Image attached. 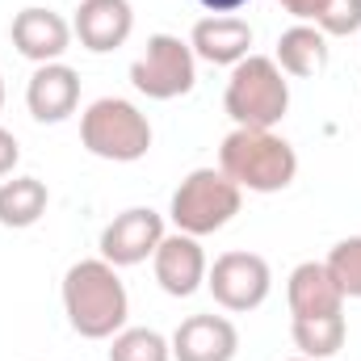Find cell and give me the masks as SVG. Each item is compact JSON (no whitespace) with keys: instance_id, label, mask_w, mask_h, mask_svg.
Returning a JSON list of instances; mask_svg holds the SVG:
<instances>
[{"instance_id":"6da1fadb","label":"cell","mask_w":361,"mask_h":361,"mask_svg":"<svg viewBox=\"0 0 361 361\" xmlns=\"http://www.w3.org/2000/svg\"><path fill=\"white\" fill-rule=\"evenodd\" d=\"M63 311L76 336L85 341H109L126 328L130 298L118 269L109 261H76L63 273Z\"/></svg>"},{"instance_id":"7a4b0ae2","label":"cell","mask_w":361,"mask_h":361,"mask_svg":"<svg viewBox=\"0 0 361 361\" xmlns=\"http://www.w3.org/2000/svg\"><path fill=\"white\" fill-rule=\"evenodd\" d=\"M219 169L248 193H281L298 177V152L273 130L235 126L219 147Z\"/></svg>"},{"instance_id":"3957f363","label":"cell","mask_w":361,"mask_h":361,"mask_svg":"<svg viewBox=\"0 0 361 361\" xmlns=\"http://www.w3.org/2000/svg\"><path fill=\"white\" fill-rule=\"evenodd\" d=\"M223 109L235 126H252V130H273L286 109H290V80L286 72L273 63L269 55H248L231 68L227 92H223Z\"/></svg>"},{"instance_id":"277c9868","label":"cell","mask_w":361,"mask_h":361,"mask_svg":"<svg viewBox=\"0 0 361 361\" xmlns=\"http://www.w3.org/2000/svg\"><path fill=\"white\" fill-rule=\"evenodd\" d=\"M80 143L97 160L135 164V160H143L152 152V122L135 101L101 97L80 118Z\"/></svg>"},{"instance_id":"5b68a950","label":"cell","mask_w":361,"mask_h":361,"mask_svg":"<svg viewBox=\"0 0 361 361\" xmlns=\"http://www.w3.org/2000/svg\"><path fill=\"white\" fill-rule=\"evenodd\" d=\"M240 206H244V189L223 169H193L177 185V193H173L169 219L177 223V231L202 240V235L223 231L240 214Z\"/></svg>"},{"instance_id":"8992f818","label":"cell","mask_w":361,"mask_h":361,"mask_svg":"<svg viewBox=\"0 0 361 361\" xmlns=\"http://www.w3.org/2000/svg\"><path fill=\"white\" fill-rule=\"evenodd\" d=\"M130 85L152 101H177L197 85V55L177 34H152L147 51L130 63Z\"/></svg>"},{"instance_id":"52a82bcc","label":"cell","mask_w":361,"mask_h":361,"mask_svg":"<svg viewBox=\"0 0 361 361\" xmlns=\"http://www.w3.org/2000/svg\"><path fill=\"white\" fill-rule=\"evenodd\" d=\"M206 290L223 311H257L273 290V269L257 252H223L206 269Z\"/></svg>"},{"instance_id":"ba28073f","label":"cell","mask_w":361,"mask_h":361,"mask_svg":"<svg viewBox=\"0 0 361 361\" xmlns=\"http://www.w3.org/2000/svg\"><path fill=\"white\" fill-rule=\"evenodd\" d=\"M164 235V219L152 206H130L101 231V261H109L114 269L143 265L147 257H156Z\"/></svg>"},{"instance_id":"9c48e42d","label":"cell","mask_w":361,"mask_h":361,"mask_svg":"<svg viewBox=\"0 0 361 361\" xmlns=\"http://www.w3.org/2000/svg\"><path fill=\"white\" fill-rule=\"evenodd\" d=\"M152 269H156V281H160L164 294L189 298V294H197L206 286V269L210 265H206V252H202V244L193 235L173 231V235L160 240V248L152 257Z\"/></svg>"},{"instance_id":"30bf717a","label":"cell","mask_w":361,"mask_h":361,"mask_svg":"<svg viewBox=\"0 0 361 361\" xmlns=\"http://www.w3.org/2000/svg\"><path fill=\"white\" fill-rule=\"evenodd\" d=\"M8 34H13V47L30 59V63H59L63 59V51L72 47V25L59 17V13H51V8H38V4H30V8H21L17 17H13V25H8Z\"/></svg>"},{"instance_id":"8fae6325","label":"cell","mask_w":361,"mask_h":361,"mask_svg":"<svg viewBox=\"0 0 361 361\" xmlns=\"http://www.w3.org/2000/svg\"><path fill=\"white\" fill-rule=\"evenodd\" d=\"M135 30V8L130 0H80L76 17H72V34L80 38V47L92 55H109L118 51Z\"/></svg>"},{"instance_id":"7c38bea8","label":"cell","mask_w":361,"mask_h":361,"mask_svg":"<svg viewBox=\"0 0 361 361\" xmlns=\"http://www.w3.org/2000/svg\"><path fill=\"white\" fill-rule=\"evenodd\" d=\"M240 332L227 315H189L173 332V361H235Z\"/></svg>"},{"instance_id":"4fadbf2b","label":"cell","mask_w":361,"mask_h":361,"mask_svg":"<svg viewBox=\"0 0 361 361\" xmlns=\"http://www.w3.org/2000/svg\"><path fill=\"white\" fill-rule=\"evenodd\" d=\"M25 105L38 122H68L80 105V72L68 63H38L25 85Z\"/></svg>"},{"instance_id":"5bb4252c","label":"cell","mask_w":361,"mask_h":361,"mask_svg":"<svg viewBox=\"0 0 361 361\" xmlns=\"http://www.w3.org/2000/svg\"><path fill=\"white\" fill-rule=\"evenodd\" d=\"M189 47L197 59L214 63V68H235L240 59H248L252 51V25L244 17H202L189 34Z\"/></svg>"},{"instance_id":"9a60e30c","label":"cell","mask_w":361,"mask_h":361,"mask_svg":"<svg viewBox=\"0 0 361 361\" xmlns=\"http://www.w3.org/2000/svg\"><path fill=\"white\" fill-rule=\"evenodd\" d=\"M286 298H290V315H332V311H345V294L332 281V273H328L324 261H302L298 269L290 273Z\"/></svg>"},{"instance_id":"2e32d148","label":"cell","mask_w":361,"mask_h":361,"mask_svg":"<svg viewBox=\"0 0 361 361\" xmlns=\"http://www.w3.org/2000/svg\"><path fill=\"white\" fill-rule=\"evenodd\" d=\"M328 34L324 30H315V25H307V21H298V25H290L281 38H277V55H273V63L286 72V76H298V80H307V76H319L324 68H328Z\"/></svg>"},{"instance_id":"e0dca14e","label":"cell","mask_w":361,"mask_h":361,"mask_svg":"<svg viewBox=\"0 0 361 361\" xmlns=\"http://www.w3.org/2000/svg\"><path fill=\"white\" fill-rule=\"evenodd\" d=\"M51 206V189L47 180L38 177H13L0 180V227H13V231H25L34 227Z\"/></svg>"},{"instance_id":"ac0fdd59","label":"cell","mask_w":361,"mask_h":361,"mask_svg":"<svg viewBox=\"0 0 361 361\" xmlns=\"http://www.w3.org/2000/svg\"><path fill=\"white\" fill-rule=\"evenodd\" d=\"M290 336H294V345H298L302 357L328 361L345 349L349 324H345V311H332V315H294L290 319Z\"/></svg>"},{"instance_id":"d6986e66","label":"cell","mask_w":361,"mask_h":361,"mask_svg":"<svg viewBox=\"0 0 361 361\" xmlns=\"http://www.w3.org/2000/svg\"><path fill=\"white\" fill-rule=\"evenodd\" d=\"M290 17L324 30L328 38H349L361 30V0H277Z\"/></svg>"},{"instance_id":"ffe728a7","label":"cell","mask_w":361,"mask_h":361,"mask_svg":"<svg viewBox=\"0 0 361 361\" xmlns=\"http://www.w3.org/2000/svg\"><path fill=\"white\" fill-rule=\"evenodd\" d=\"M109 361H173V341L156 328H122L109 336Z\"/></svg>"},{"instance_id":"44dd1931","label":"cell","mask_w":361,"mask_h":361,"mask_svg":"<svg viewBox=\"0 0 361 361\" xmlns=\"http://www.w3.org/2000/svg\"><path fill=\"white\" fill-rule=\"evenodd\" d=\"M328 273H332V281L341 286V294L345 298H361V235H349V240H341L332 252H328Z\"/></svg>"},{"instance_id":"7402d4cb","label":"cell","mask_w":361,"mask_h":361,"mask_svg":"<svg viewBox=\"0 0 361 361\" xmlns=\"http://www.w3.org/2000/svg\"><path fill=\"white\" fill-rule=\"evenodd\" d=\"M17 160H21V147H17L13 130H4V126H0V177H8V173L17 169Z\"/></svg>"},{"instance_id":"603a6c76","label":"cell","mask_w":361,"mask_h":361,"mask_svg":"<svg viewBox=\"0 0 361 361\" xmlns=\"http://www.w3.org/2000/svg\"><path fill=\"white\" fill-rule=\"evenodd\" d=\"M197 4H202L206 13H214V17H231V13H235V8H244L248 0H197Z\"/></svg>"},{"instance_id":"cb8c5ba5","label":"cell","mask_w":361,"mask_h":361,"mask_svg":"<svg viewBox=\"0 0 361 361\" xmlns=\"http://www.w3.org/2000/svg\"><path fill=\"white\" fill-rule=\"evenodd\" d=\"M0 109H4V76H0Z\"/></svg>"},{"instance_id":"d4e9b609","label":"cell","mask_w":361,"mask_h":361,"mask_svg":"<svg viewBox=\"0 0 361 361\" xmlns=\"http://www.w3.org/2000/svg\"><path fill=\"white\" fill-rule=\"evenodd\" d=\"M290 361H311V357H290Z\"/></svg>"}]
</instances>
